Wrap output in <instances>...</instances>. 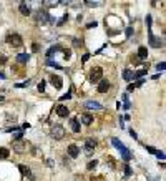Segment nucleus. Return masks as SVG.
<instances>
[{"mask_svg": "<svg viewBox=\"0 0 166 181\" xmlns=\"http://www.w3.org/2000/svg\"><path fill=\"white\" fill-rule=\"evenodd\" d=\"M130 135H131V136H133L135 140H136V138H138V136H136V131H133V130H130Z\"/></svg>", "mask_w": 166, "mask_h": 181, "instance_id": "37998d69", "label": "nucleus"}, {"mask_svg": "<svg viewBox=\"0 0 166 181\" xmlns=\"http://www.w3.org/2000/svg\"><path fill=\"white\" fill-rule=\"evenodd\" d=\"M135 88H136V86H135V85H133V83H131V85H128V91H133Z\"/></svg>", "mask_w": 166, "mask_h": 181, "instance_id": "79ce46f5", "label": "nucleus"}, {"mask_svg": "<svg viewBox=\"0 0 166 181\" xmlns=\"http://www.w3.org/2000/svg\"><path fill=\"white\" fill-rule=\"evenodd\" d=\"M88 58H90V53H85V55H83V62H87Z\"/></svg>", "mask_w": 166, "mask_h": 181, "instance_id": "49530a36", "label": "nucleus"}, {"mask_svg": "<svg viewBox=\"0 0 166 181\" xmlns=\"http://www.w3.org/2000/svg\"><path fill=\"white\" fill-rule=\"evenodd\" d=\"M97 164H98V161H97V160H93V161H90V163H88V166H87V168H88V170H93V168H97Z\"/></svg>", "mask_w": 166, "mask_h": 181, "instance_id": "393cba45", "label": "nucleus"}, {"mask_svg": "<svg viewBox=\"0 0 166 181\" xmlns=\"http://www.w3.org/2000/svg\"><path fill=\"white\" fill-rule=\"evenodd\" d=\"M57 50H60V47H53V48H50V50H48V53H47V57H52V55H53V53H55Z\"/></svg>", "mask_w": 166, "mask_h": 181, "instance_id": "cd10ccee", "label": "nucleus"}, {"mask_svg": "<svg viewBox=\"0 0 166 181\" xmlns=\"http://www.w3.org/2000/svg\"><path fill=\"white\" fill-rule=\"evenodd\" d=\"M52 136H53L55 140H62V138L65 136V128H63L62 125H53V128H52Z\"/></svg>", "mask_w": 166, "mask_h": 181, "instance_id": "7ed1b4c3", "label": "nucleus"}, {"mask_svg": "<svg viewBox=\"0 0 166 181\" xmlns=\"http://www.w3.org/2000/svg\"><path fill=\"white\" fill-rule=\"evenodd\" d=\"M2 100H3V96H0V101H2Z\"/></svg>", "mask_w": 166, "mask_h": 181, "instance_id": "de8ad7c7", "label": "nucleus"}, {"mask_svg": "<svg viewBox=\"0 0 166 181\" xmlns=\"http://www.w3.org/2000/svg\"><path fill=\"white\" fill-rule=\"evenodd\" d=\"M28 60H30L28 53H20V55H17V62H19V63H27Z\"/></svg>", "mask_w": 166, "mask_h": 181, "instance_id": "6ab92c4d", "label": "nucleus"}, {"mask_svg": "<svg viewBox=\"0 0 166 181\" xmlns=\"http://www.w3.org/2000/svg\"><path fill=\"white\" fill-rule=\"evenodd\" d=\"M101 76H103V70L100 67H95L91 70V73H90V82H91V83H97V82L101 80Z\"/></svg>", "mask_w": 166, "mask_h": 181, "instance_id": "20e7f679", "label": "nucleus"}, {"mask_svg": "<svg viewBox=\"0 0 166 181\" xmlns=\"http://www.w3.org/2000/svg\"><path fill=\"white\" fill-rule=\"evenodd\" d=\"M81 121H83L85 125H91L93 123V116H91L90 113H83L81 115Z\"/></svg>", "mask_w": 166, "mask_h": 181, "instance_id": "a211bd4d", "label": "nucleus"}, {"mask_svg": "<svg viewBox=\"0 0 166 181\" xmlns=\"http://www.w3.org/2000/svg\"><path fill=\"white\" fill-rule=\"evenodd\" d=\"M70 126H71V131H75V133H80V123L77 118H71V121H70Z\"/></svg>", "mask_w": 166, "mask_h": 181, "instance_id": "dca6fc26", "label": "nucleus"}, {"mask_svg": "<svg viewBox=\"0 0 166 181\" xmlns=\"http://www.w3.org/2000/svg\"><path fill=\"white\" fill-rule=\"evenodd\" d=\"M10 154V150H7V148H0V160H7Z\"/></svg>", "mask_w": 166, "mask_h": 181, "instance_id": "aec40b11", "label": "nucleus"}, {"mask_svg": "<svg viewBox=\"0 0 166 181\" xmlns=\"http://www.w3.org/2000/svg\"><path fill=\"white\" fill-rule=\"evenodd\" d=\"M155 154H156L159 160H165V153H163V151H158V150H156V153H155Z\"/></svg>", "mask_w": 166, "mask_h": 181, "instance_id": "72a5a7b5", "label": "nucleus"}, {"mask_svg": "<svg viewBox=\"0 0 166 181\" xmlns=\"http://www.w3.org/2000/svg\"><path fill=\"white\" fill-rule=\"evenodd\" d=\"M136 57L140 58V60H146V57H148V48L146 47H140V48H138Z\"/></svg>", "mask_w": 166, "mask_h": 181, "instance_id": "ddd939ff", "label": "nucleus"}, {"mask_svg": "<svg viewBox=\"0 0 166 181\" xmlns=\"http://www.w3.org/2000/svg\"><path fill=\"white\" fill-rule=\"evenodd\" d=\"M13 150L17 153L25 151V143H23V141H13Z\"/></svg>", "mask_w": 166, "mask_h": 181, "instance_id": "2eb2a0df", "label": "nucleus"}, {"mask_svg": "<svg viewBox=\"0 0 166 181\" xmlns=\"http://www.w3.org/2000/svg\"><path fill=\"white\" fill-rule=\"evenodd\" d=\"M146 23H148V29L151 30V23H153V20H151V15H146Z\"/></svg>", "mask_w": 166, "mask_h": 181, "instance_id": "c756f323", "label": "nucleus"}, {"mask_svg": "<svg viewBox=\"0 0 166 181\" xmlns=\"http://www.w3.org/2000/svg\"><path fill=\"white\" fill-rule=\"evenodd\" d=\"M68 154L71 156V158H77L80 154V148L77 146V145H70L68 146Z\"/></svg>", "mask_w": 166, "mask_h": 181, "instance_id": "f8f14e48", "label": "nucleus"}, {"mask_svg": "<svg viewBox=\"0 0 166 181\" xmlns=\"http://www.w3.org/2000/svg\"><path fill=\"white\" fill-rule=\"evenodd\" d=\"M19 10H20V13H22V15H25V17H28V15H30V9L25 5V2H22V3H20Z\"/></svg>", "mask_w": 166, "mask_h": 181, "instance_id": "f3484780", "label": "nucleus"}, {"mask_svg": "<svg viewBox=\"0 0 166 181\" xmlns=\"http://www.w3.org/2000/svg\"><path fill=\"white\" fill-rule=\"evenodd\" d=\"M83 3H85L87 7H98V5H100V2H91V0H85Z\"/></svg>", "mask_w": 166, "mask_h": 181, "instance_id": "b1692460", "label": "nucleus"}, {"mask_svg": "<svg viewBox=\"0 0 166 181\" xmlns=\"http://www.w3.org/2000/svg\"><path fill=\"white\" fill-rule=\"evenodd\" d=\"M131 78H133V72H131V70H125V72H123V80L130 82Z\"/></svg>", "mask_w": 166, "mask_h": 181, "instance_id": "412c9836", "label": "nucleus"}, {"mask_svg": "<svg viewBox=\"0 0 166 181\" xmlns=\"http://www.w3.org/2000/svg\"><path fill=\"white\" fill-rule=\"evenodd\" d=\"M125 176H126V178H130V176H131V168H130V164H126V166H125Z\"/></svg>", "mask_w": 166, "mask_h": 181, "instance_id": "bb28decb", "label": "nucleus"}, {"mask_svg": "<svg viewBox=\"0 0 166 181\" xmlns=\"http://www.w3.org/2000/svg\"><path fill=\"white\" fill-rule=\"evenodd\" d=\"M30 80H27V82H23V83H17V88H25V86H28Z\"/></svg>", "mask_w": 166, "mask_h": 181, "instance_id": "c85d7f7f", "label": "nucleus"}, {"mask_svg": "<svg viewBox=\"0 0 166 181\" xmlns=\"http://www.w3.org/2000/svg\"><path fill=\"white\" fill-rule=\"evenodd\" d=\"M85 108H88V110H101V105L98 101H87Z\"/></svg>", "mask_w": 166, "mask_h": 181, "instance_id": "4468645a", "label": "nucleus"}, {"mask_svg": "<svg viewBox=\"0 0 166 181\" xmlns=\"http://www.w3.org/2000/svg\"><path fill=\"white\" fill-rule=\"evenodd\" d=\"M149 43H151V47H155V48H158V47H163V42H161L159 38H156V37H155L151 30H149Z\"/></svg>", "mask_w": 166, "mask_h": 181, "instance_id": "6e6552de", "label": "nucleus"}, {"mask_svg": "<svg viewBox=\"0 0 166 181\" xmlns=\"http://www.w3.org/2000/svg\"><path fill=\"white\" fill-rule=\"evenodd\" d=\"M146 70H148V67H145V68H140L136 73H133V78H140V76H143L145 73H146Z\"/></svg>", "mask_w": 166, "mask_h": 181, "instance_id": "4be33fe9", "label": "nucleus"}, {"mask_svg": "<svg viewBox=\"0 0 166 181\" xmlns=\"http://www.w3.org/2000/svg\"><path fill=\"white\" fill-rule=\"evenodd\" d=\"M37 88H38V91H40V93H43V91H45V82L42 80V82L38 83V86H37Z\"/></svg>", "mask_w": 166, "mask_h": 181, "instance_id": "a878e982", "label": "nucleus"}, {"mask_svg": "<svg viewBox=\"0 0 166 181\" xmlns=\"http://www.w3.org/2000/svg\"><path fill=\"white\" fill-rule=\"evenodd\" d=\"M131 62H133V63H135V65H138V63H140V62H141V60H140V58H138L136 55H131Z\"/></svg>", "mask_w": 166, "mask_h": 181, "instance_id": "2f4dec72", "label": "nucleus"}, {"mask_svg": "<svg viewBox=\"0 0 166 181\" xmlns=\"http://www.w3.org/2000/svg\"><path fill=\"white\" fill-rule=\"evenodd\" d=\"M95 148H97V141H95V140H91V138H90V140L85 141V151H87V153L95 151Z\"/></svg>", "mask_w": 166, "mask_h": 181, "instance_id": "9d476101", "label": "nucleus"}, {"mask_svg": "<svg viewBox=\"0 0 166 181\" xmlns=\"http://www.w3.org/2000/svg\"><path fill=\"white\" fill-rule=\"evenodd\" d=\"M146 150L151 153V154H155V153H156V148H153V146H146Z\"/></svg>", "mask_w": 166, "mask_h": 181, "instance_id": "e433bc0d", "label": "nucleus"}, {"mask_svg": "<svg viewBox=\"0 0 166 181\" xmlns=\"http://www.w3.org/2000/svg\"><path fill=\"white\" fill-rule=\"evenodd\" d=\"M71 93H73V88H70L63 96H60V100H70V98H71Z\"/></svg>", "mask_w": 166, "mask_h": 181, "instance_id": "5701e85b", "label": "nucleus"}, {"mask_svg": "<svg viewBox=\"0 0 166 181\" xmlns=\"http://www.w3.org/2000/svg\"><path fill=\"white\" fill-rule=\"evenodd\" d=\"M48 65H52V67H55V68H58V70L62 68V67L58 65V63H55V62H52V60H48Z\"/></svg>", "mask_w": 166, "mask_h": 181, "instance_id": "c9c22d12", "label": "nucleus"}, {"mask_svg": "<svg viewBox=\"0 0 166 181\" xmlns=\"http://www.w3.org/2000/svg\"><path fill=\"white\" fill-rule=\"evenodd\" d=\"M67 20H68V15H63V19H62V20L58 22V25H62V23H65Z\"/></svg>", "mask_w": 166, "mask_h": 181, "instance_id": "58836bf2", "label": "nucleus"}, {"mask_svg": "<svg viewBox=\"0 0 166 181\" xmlns=\"http://www.w3.org/2000/svg\"><path fill=\"white\" fill-rule=\"evenodd\" d=\"M98 23L97 22H91V23H88V29H93V27H97Z\"/></svg>", "mask_w": 166, "mask_h": 181, "instance_id": "a19ab883", "label": "nucleus"}, {"mask_svg": "<svg viewBox=\"0 0 166 181\" xmlns=\"http://www.w3.org/2000/svg\"><path fill=\"white\" fill-rule=\"evenodd\" d=\"M19 170H20V173H22L23 176H27V178H30V180H35V176H33V173L30 171L28 166H25V164H20Z\"/></svg>", "mask_w": 166, "mask_h": 181, "instance_id": "0eeeda50", "label": "nucleus"}, {"mask_svg": "<svg viewBox=\"0 0 166 181\" xmlns=\"http://www.w3.org/2000/svg\"><path fill=\"white\" fill-rule=\"evenodd\" d=\"M7 43H10L12 47H20L23 43V40H22V37H20L19 33H10L9 37H7Z\"/></svg>", "mask_w": 166, "mask_h": 181, "instance_id": "f03ea898", "label": "nucleus"}, {"mask_svg": "<svg viewBox=\"0 0 166 181\" xmlns=\"http://www.w3.org/2000/svg\"><path fill=\"white\" fill-rule=\"evenodd\" d=\"M32 50H33V52H37V50H38V45H37V43H33V45H32Z\"/></svg>", "mask_w": 166, "mask_h": 181, "instance_id": "a18cd8bd", "label": "nucleus"}, {"mask_svg": "<svg viewBox=\"0 0 166 181\" xmlns=\"http://www.w3.org/2000/svg\"><path fill=\"white\" fill-rule=\"evenodd\" d=\"M0 63H7V57L2 55V53H0Z\"/></svg>", "mask_w": 166, "mask_h": 181, "instance_id": "4c0bfd02", "label": "nucleus"}, {"mask_svg": "<svg viewBox=\"0 0 166 181\" xmlns=\"http://www.w3.org/2000/svg\"><path fill=\"white\" fill-rule=\"evenodd\" d=\"M156 68L161 72V70H165V68H166V63H165V62H161V63H158V65H156Z\"/></svg>", "mask_w": 166, "mask_h": 181, "instance_id": "473e14b6", "label": "nucleus"}, {"mask_svg": "<svg viewBox=\"0 0 166 181\" xmlns=\"http://www.w3.org/2000/svg\"><path fill=\"white\" fill-rule=\"evenodd\" d=\"M37 20L40 23H50V15L47 10H38L37 12Z\"/></svg>", "mask_w": 166, "mask_h": 181, "instance_id": "39448f33", "label": "nucleus"}, {"mask_svg": "<svg viewBox=\"0 0 166 181\" xmlns=\"http://www.w3.org/2000/svg\"><path fill=\"white\" fill-rule=\"evenodd\" d=\"M111 143H113V146H116L118 150H120V153H121V156H123V160H125V161H130V160H131V153H130V150H128L126 146L121 143L118 138H113V140H111Z\"/></svg>", "mask_w": 166, "mask_h": 181, "instance_id": "f257e3e1", "label": "nucleus"}, {"mask_svg": "<svg viewBox=\"0 0 166 181\" xmlns=\"http://www.w3.org/2000/svg\"><path fill=\"white\" fill-rule=\"evenodd\" d=\"M63 53H65V57H63L65 60H68V58H70V55H71V52H70V50H63Z\"/></svg>", "mask_w": 166, "mask_h": 181, "instance_id": "f704fd0d", "label": "nucleus"}, {"mask_svg": "<svg viewBox=\"0 0 166 181\" xmlns=\"http://www.w3.org/2000/svg\"><path fill=\"white\" fill-rule=\"evenodd\" d=\"M143 83H145V80H138L136 83H135V86H141Z\"/></svg>", "mask_w": 166, "mask_h": 181, "instance_id": "ea45409f", "label": "nucleus"}, {"mask_svg": "<svg viewBox=\"0 0 166 181\" xmlns=\"http://www.w3.org/2000/svg\"><path fill=\"white\" fill-rule=\"evenodd\" d=\"M80 43H81V42H80V40H77V38H75V40H73V45H75V47H78Z\"/></svg>", "mask_w": 166, "mask_h": 181, "instance_id": "c03bdc74", "label": "nucleus"}, {"mask_svg": "<svg viewBox=\"0 0 166 181\" xmlns=\"http://www.w3.org/2000/svg\"><path fill=\"white\" fill-rule=\"evenodd\" d=\"M57 115L62 116V118H65V116H68V115H70V110L65 105H58V106H57Z\"/></svg>", "mask_w": 166, "mask_h": 181, "instance_id": "9b49d317", "label": "nucleus"}, {"mask_svg": "<svg viewBox=\"0 0 166 181\" xmlns=\"http://www.w3.org/2000/svg\"><path fill=\"white\" fill-rule=\"evenodd\" d=\"M125 33H126V37H131V35H133V27H128V29L125 30Z\"/></svg>", "mask_w": 166, "mask_h": 181, "instance_id": "7c9ffc66", "label": "nucleus"}, {"mask_svg": "<svg viewBox=\"0 0 166 181\" xmlns=\"http://www.w3.org/2000/svg\"><path fill=\"white\" fill-rule=\"evenodd\" d=\"M50 82H52V85L55 86V88H62V85H63V80H62V76L58 75H50Z\"/></svg>", "mask_w": 166, "mask_h": 181, "instance_id": "423d86ee", "label": "nucleus"}, {"mask_svg": "<svg viewBox=\"0 0 166 181\" xmlns=\"http://www.w3.org/2000/svg\"><path fill=\"white\" fill-rule=\"evenodd\" d=\"M108 90H110V82H108V80H100V83H98V91H100V93H106Z\"/></svg>", "mask_w": 166, "mask_h": 181, "instance_id": "1a4fd4ad", "label": "nucleus"}]
</instances>
